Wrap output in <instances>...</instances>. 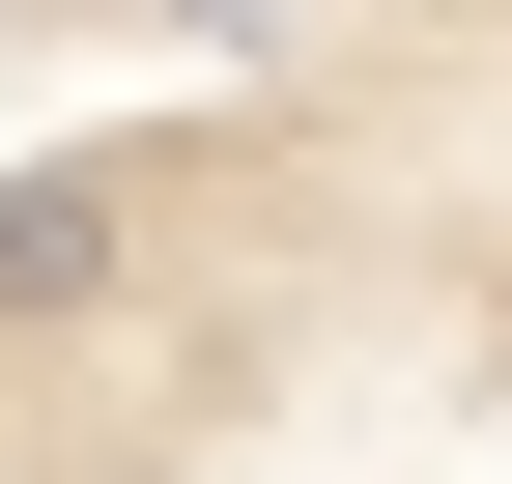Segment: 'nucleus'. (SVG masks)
Segmentation results:
<instances>
[{
	"mask_svg": "<svg viewBox=\"0 0 512 484\" xmlns=\"http://www.w3.org/2000/svg\"><path fill=\"white\" fill-rule=\"evenodd\" d=\"M143 257H171V228L114 200V171H0V371L114 342V314H143Z\"/></svg>",
	"mask_w": 512,
	"mask_h": 484,
	"instance_id": "obj_1",
	"label": "nucleus"
}]
</instances>
